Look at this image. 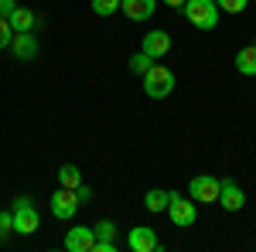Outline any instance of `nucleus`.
<instances>
[{"instance_id": "obj_1", "label": "nucleus", "mask_w": 256, "mask_h": 252, "mask_svg": "<svg viewBox=\"0 0 256 252\" xmlns=\"http://www.w3.org/2000/svg\"><path fill=\"white\" fill-rule=\"evenodd\" d=\"M181 14H184L188 24L198 27V31H216L218 3H216V0H184V3H181Z\"/></svg>"}, {"instance_id": "obj_2", "label": "nucleus", "mask_w": 256, "mask_h": 252, "mask_svg": "<svg viewBox=\"0 0 256 252\" xmlns=\"http://www.w3.org/2000/svg\"><path fill=\"white\" fill-rule=\"evenodd\" d=\"M174 85H178V78L168 65H150V68L144 72V92L150 99H168L174 92Z\"/></svg>"}, {"instance_id": "obj_3", "label": "nucleus", "mask_w": 256, "mask_h": 252, "mask_svg": "<svg viewBox=\"0 0 256 252\" xmlns=\"http://www.w3.org/2000/svg\"><path fill=\"white\" fill-rule=\"evenodd\" d=\"M10 215H14V232L18 235H34L41 229V215H38V208H34L31 198H18L14 208H10Z\"/></svg>"}, {"instance_id": "obj_4", "label": "nucleus", "mask_w": 256, "mask_h": 252, "mask_svg": "<svg viewBox=\"0 0 256 252\" xmlns=\"http://www.w3.org/2000/svg\"><path fill=\"white\" fill-rule=\"evenodd\" d=\"M168 218L174 222L178 229H192V225H195V218H198L195 201H192V198H184V194H178V191H171V201H168Z\"/></svg>"}, {"instance_id": "obj_5", "label": "nucleus", "mask_w": 256, "mask_h": 252, "mask_svg": "<svg viewBox=\"0 0 256 252\" xmlns=\"http://www.w3.org/2000/svg\"><path fill=\"white\" fill-rule=\"evenodd\" d=\"M48 208H52V215H55V218L72 222V218L79 215V194L72 191V188H55L52 201H48Z\"/></svg>"}, {"instance_id": "obj_6", "label": "nucleus", "mask_w": 256, "mask_h": 252, "mask_svg": "<svg viewBox=\"0 0 256 252\" xmlns=\"http://www.w3.org/2000/svg\"><path fill=\"white\" fill-rule=\"evenodd\" d=\"M188 194H192V201H198V205H218V177H212V174L192 177Z\"/></svg>"}, {"instance_id": "obj_7", "label": "nucleus", "mask_w": 256, "mask_h": 252, "mask_svg": "<svg viewBox=\"0 0 256 252\" xmlns=\"http://www.w3.org/2000/svg\"><path fill=\"white\" fill-rule=\"evenodd\" d=\"M218 205L226 212H239L246 205V191L239 188V181H232V177H222L218 181Z\"/></svg>"}, {"instance_id": "obj_8", "label": "nucleus", "mask_w": 256, "mask_h": 252, "mask_svg": "<svg viewBox=\"0 0 256 252\" xmlns=\"http://www.w3.org/2000/svg\"><path fill=\"white\" fill-rule=\"evenodd\" d=\"M126 246H130L134 252H158L160 239H158V232H154L150 225H134L130 235H126Z\"/></svg>"}, {"instance_id": "obj_9", "label": "nucleus", "mask_w": 256, "mask_h": 252, "mask_svg": "<svg viewBox=\"0 0 256 252\" xmlns=\"http://www.w3.org/2000/svg\"><path fill=\"white\" fill-rule=\"evenodd\" d=\"M92 246H96V232L89 225H76V229L65 232V249L68 252H92Z\"/></svg>"}, {"instance_id": "obj_10", "label": "nucleus", "mask_w": 256, "mask_h": 252, "mask_svg": "<svg viewBox=\"0 0 256 252\" xmlns=\"http://www.w3.org/2000/svg\"><path fill=\"white\" fill-rule=\"evenodd\" d=\"M10 55H14L18 61H34L38 58V38H34L31 31L14 34V41H10Z\"/></svg>"}, {"instance_id": "obj_11", "label": "nucleus", "mask_w": 256, "mask_h": 252, "mask_svg": "<svg viewBox=\"0 0 256 252\" xmlns=\"http://www.w3.org/2000/svg\"><path fill=\"white\" fill-rule=\"evenodd\" d=\"M140 51H144V55H150L154 61L164 58V55L171 51V34H168V31H150V34H144Z\"/></svg>"}, {"instance_id": "obj_12", "label": "nucleus", "mask_w": 256, "mask_h": 252, "mask_svg": "<svg viewBox=\"0 0 256 252\" xmlns=\"http://www.w3.org/2000/svg\"><path fill=\"white\" fill-rule=\"evenodd\" d=\"M120 10L134 20V24H140V20H150V17H154L158 0H120Z\"/></svg>"}, {"instance_id": "obj_13", "label": "nucleus", "mask_w": 256, "mask_h": 252, "mask_svg": "<svg viewBox=\"0 0 256 252\" xmlns=\"http://www.w3.org/2000/svg\"><path fill=\"white\" fill-rule=\"evenodd\" d=\"M92 232H96L92 252H116V225H113L110 218H102L99 225H92Z\"/></svg>"}, {"instance_id": "obj_14", "label": "nucleus", "mask_w": 256, "mask_h": 252, "mask_svg": "<svg viewBox=\"0 0 256 252\" xmlns=\"http://www.w3.org/2000/svg\"><path fill=\"white\" fill-rule=\"evenodd\" d=\"M10 27H14V34H20V31H34V24H38V17H34V10H28V7H14V14H10Z\"/></svg>"}, {"instance_id": "obj_15", "label": "nucleus", "mask_w": 256, "mask_h": 252, "mask_svg": "<svg viewBox=\"0 0 256 252\" xmlns=\"http://www.w3.org/2000/svg\"><path fill=\"white\" fill-rule=\"evenodd\" d=\"M236 72L239 75H256V44H246L236 51Z\"/></svg>"}, {"instance_id": "obj_16", "label": "nucleus", "mask_w": 256, "mask_h": 252, "mask_svg": "<svg viewBox=\"0 0 256 252\" xmlns=\"http://www.w3.org/2000/svg\"><path fill=\"white\" fill-rule=\"evenodd\" d=\"M168 201H171V191H147L144 194V208L150 215H160V212H168Z\"/></svg>"}, {"instance_id": "obj_17", "label": "nucleus", "mask_w": 256, "mask_h": 252, "mask_svg": "<svg viewBox=\"0 0 256 252\" xmlns=\"http://www.w3.org/2000/svg\"><path fill=\"white\" fill-rule=\"evenodd\" d=\"M55 177H58V188H72V191H76V188L82 184V171L76 167V164H62Z\"/></svg>"}, {"instance_id": "obj_18", "label": "nucleus", "mask_w": 256, "mask_h": 252, "mask_svg": "<svg viewBox=\"0 0 256 252\" xmlns=\"http://www.w3.org/2000/svg\"><path fill=\"white\" fill-rule=\"evenodd\" d=\"M120 10V0H92V14L96 17H110Z\"/></svg>"}, {"instance_id": "obj_19", "label": "nucleus", "mask_w": 256, "mask_h": 252, "mask_svg": "<svg viewBox=\"0 0 256 252\" xmlns=\"http://www.w3.org/2000/svg\"><path fill=\"white\" fill-rule=\"evenodd\" d=\"M150 65H154V58L140 51V55H134V58H130V72H134V75H144V72H147Z\"/></svg>"}, {"instance_id": "obj_20", "label": "nucleus", "mask_w": 256, "mask_h": 252, "mask_svg": "<svg viewBox=\"0 0 256 252\" xmlns=\"http://www.w3.org/2000/svg\"><path fill=\"white\" fill-rule=\"evenodd\" d=\"M216 3H218V10H226V14H242L250 0H216Z\"/></svg>"}, {"instance_id": "obj_21", "label": "nucleus", "mask_w": 256, "mask_h": 252, "mask_svg": "<svg viewBox=\"0 0 256 252\" xmlns=\"http://www.w3.org/2000/svg\"><path fill=\"white\" fill-rule=\"evenodd\" d=\"M10 41H14V27H10V20H7V17H0V51L10 48Z\"/></svg>"}, {"instance_id": "obj_22", "label": "nucleus", "mask_w": 256, "mask_h": 252, "mask_svg": "<svg viewBox=\"0 0 256 252\" xmlns=\"http://www.w3.org/2000/svg\"><path fill=\"white\" fill-rule=\"evenodd\" d=\"M10 232H14V215H10V212H0V242H4Z\"/></svg>"}, {"instance_id": "obj_23", "label": "nucleus", "mask_w": 256, "mask_h": 252, "mask_svg": "<svg viewBox=\"0 0 256 252\" xmlns=\"http://www.w3.org/2000/svg\"><path fill=\"white\" fill-rule=\"evenodd\" d=\"M14 7H18V0H0V17H10Z\"/></svg>"}, {"instance_id": "obj_24", "label": "nucleus", "mask_w": 256, "mask_h": 252, "mask_svg": "<svg viewBox=\"0 0 256 252\" xmlns=\"http://www.w3.org/2000/svg\"><path fill=\"white\" fill-rule=\"evenodd\" d=\"M164 3H168V7H178V10H181V3H184V0H164Z\"/></svg>"}]
</instances>
